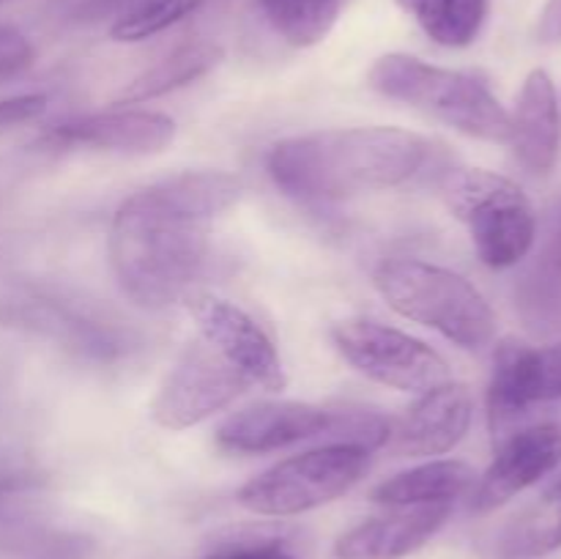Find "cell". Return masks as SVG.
<instances>
[{
    "label": "cell",
    "instance_id": "cell-1",
    "mask_svg": "<svg viewBox=\"0 0 561 559\" xmlns=\"http://www.w3.org/2000/svg\"><path fill=\"white\" fill-rule=\"evenodd\" d=\"M241 181L222 170H186L126 197L107 236L118 288L142 310H168L197 290L208 266V228L236 206Z\"/></svg>",
    "mask_w": 561,
    "mask_h": 559
},
{
    "label": "cell",
    "instance_id": "cell-2",
    "mask_svg": "<svg viewBox=\"0 0 561 559\" xmlns=\"http://www.w3.org/2000/svg\"><path fill=\"white\" fill-rule=\"evenodd\" d=\"M431 157V140L398 126H343L285 137L266 153L277 190L305 203H340L405 184Z\"/></svg>",
    "mask_w": 561,
    "mask_h": 559
},
{
    "label": "cell",
    "instance_id": "cell-3",
    "mask_svg": "<svg viewBox=\"0 0 561 559\" xmlns=\"http://www.w3.org/2000/svg\"><path fill=\"white\" fill-rule=\"evenodd\" d=\"M376 290L398 316L436 329L463 351L496 340V312L485 296L453 269L416 258H389L373 274Z\"/></svg>",
    "mask_w": 561,
    "mask_h": 559
},
{
    "label": "cell",
    "instance_id": "cell-4",
    "mask_svg": "<svg viewBox=\"0 0 561 559\" xmlns=\"http://www.w3.org/2000/svg\"><path fill=\"white\" fill-rule=\"evenodd\" d=\"M392 420L359 406H316L299 400H263L230 414L217 427V447L236 455H266L305 442L356 444L378 449L389 442Z\"/></svg>",
    "mask_w": 561,
    "mask_h": 559
},
{
    "label": "cell",
    "instance_id": "cell-5",
    "mask_svg": "<svg viewBox=\"0 0 561 559\" xmlns=\"http://www.w3.org/2000/svg\"><path fill=\"white\" fill-rule=\"evenodd\" d=\"M373 91L433 115L488 142H510V113L482 77L427 64L405 53L381 55L367 75Z\"/></svg>",
    "mask_w": 561,
    "mask_h": 559
},
{
    "label": "cell",
    "instance_id": "cell-6",
    "mask_svg": "<svg viewBox=\"0 0 561 559\" xmlns=\"http://www.w3.org/2000/svg\"><path fill=\"white\" fill-rule=\"evenodd\" d=\"M444 201L453 217L466 225L485 266L510 269L535 247V206L507 175L482 168L453 170L444 181Z\"/></svg>",
    "mask_w": 561,
    "mask_h": 559
},
{
    "label": "cell",
    "instance_id": "cell-7",
    "mask_svg": "<svg viewBox=\"0 0 561 559\" xmlns=\"http://www.w3.org/2000/svg\"><path fill=\"white\" fill-rule=\"evenodd\" d=\"M370 469V449L356 444H318L268 466L239 488L244 510L268 518H290L337 502Z\"/></svg>",
    "mask_w": 561,
    "mask_h": 559
},
{
    "label": "cell",
    "instance_id": "cell-8",
    "mask_svg": "<svg viewBox=\"0 0 561 559\" xmlns=\"http://www.w3.org/2000/svg\"><path fill=\"white\" fill-rule=\"evenodd\" d=\"M332 343L354 370L389 389L422 395L453 381L447 360L436 349L370 318L337 321Z\"/></svg>",
    "mask_w": 561,
    "mask_h": 559
},
{
    "label": "cell",
    "instance_id": "cell-9",
    "mask_svg": "<svg viewBox=\"0 0 561 559\" xmlns=\"http://www.w3.org/2000/svg\"><path fill=\"white\" fill-rule=\"evenodd\" d=\"M247 387L252 384L197 334L184 345L153 395L151 417L159 427L186 431L228 409Z\"/></svg>",
    "mask_w": 561,
    "mask_h": 559
},
{
    "label": "cell",
    "instance_id": "cell-10",
    "mask_svg": "<svg viewBox=\"0 0 561 559\" xmlns=\"http://www.w3.org/2000/svg\"><path fill=\"white\" fill-rule=\"evenodd\" d=\"M184 305L195 318L201 338L219 356H225L252 387H263L266 392H283L288 384L283 360L274 349L272 338L255 323V318L247 316L233 301L206 294V290H192Z\"/></svg>",
    "mask_w": 561,
    "mask_h": 559
},
{
    "label": "cell",
    "instance_id": "cell-11",
    "mask_svg": "<svg viewBox=\"0 0 561 559\" xmlns=\"http://www.w3.org/2000/svg\"><path fill=\"white\" fill-rule=\"evenodd\" d=\"M561 398V343L531 349L504 340L493 354L488 384V425L496 438L513 433L515 422L535 403Z\"/></svg>",
    "mask_w": 561,
    "mask_h": 559
},
{
    "label": "cell",
    "instance_id": "cell-12",
    "mask_svg": "<svg viewBox=\"0 0 561 559\" xmlns=\"http://www.w3.org/2000/svg\"><path fill=\"white\" fill-rule=\"evenodd\" d=\"M559 464L561 425L557 422H542V425L513 431L507 438H502L496 458L474 486L471 510L485 515L504 507L510 499H515L526 488L551 475Z\"/></svg>",
    "mask_w": 561,
    "mask_h": 559
},
{
    "label": "cell",
    "instance_id": "cell-13",
    "mask_svg": "<svg viewBox=\"0 0 561 559\" xmlns=\"http://www.w3.org/2000/svg\"><path fill=\"white\" fill-rule=\"evenodd\" d=\"M175 140V121L157 110L113 107L104 113L82 115L58 124L44 135L49 148H91V151L148 157L159 153Z\"/></svg>",
    "mask_w": 561,
    "mask_h": 559
},
{
    "label": "cell",
    "instance_id": "cell-14",
    "mask_svg": "<svg viewBox=\"0 0 561 559\" xmlns=\"http://www.w3.org/2000/svg\"><path fill=\"white\" fill-rule=\"evenodd\" d=\"M474 417V398L463 384L447 381L416 395L398 422H392L389 447L403 458H433L458 447Z\"/></svg>",
    "mask_w": 561,
    "mask_h": 559
},
{
    "label": "cell",
    "instance_id": "cell-15",
    "mask_svg": "<svg viewBox=\"0 0 561 559\" xmlns=\"http://www.w3.org/2000/svg\"><path fill=\"white\" fill-rule=\"evenodd\" d=\"M453 504L392 507V513L351 526L334 543V559H405L442 532Z\"/></svg>",
    "mask_w": 561,
    "mask_h": 559
},
{
    "label": "cell",
    "instance_id": "cell-16",
    "mask_svg": "<svg viewBox=\"0 0 561 559\" xmlns=\"http://www.w3.org/2000/svg\"><path fill=\"white\" fill-rule=\"evenodd\" d=\"M510 146L526 170L551 173L561 148V110L557 88L546 69L526 75L518 102L510 113Z\"/></svg>",
    "mask_w": 561,
    "mask_h": 559
},
{
    "label": "cell",
    "instance_id": "cell-17",
    "mask_svg": "<svg viewBox=\"0 0 561 559\" xmlns=\"http://www.w3.org/2000/svg\"><path fill=\"white\" fill-rule=\"evenodd\" d=\"M38 307H42V316H38L42 332L64 343V349H69L80 360L115 362L129 354V332L118 329L115 323L102 321L85 307L58 299H42Z\"/></svg>",
    "mask_w": 561,
    "mask_h": 559
},
{
    "label": "cell",
    "instance_id": "cell-18",
    "mask_svg": "<svg viewBox=\"0 0 561 559\" xmlns=\"http://www.w3.org/2000/svg\"><path fill=\"white\" fill-rule=\"evenodd\" d=\"M477 486V471L463 460H431L378 482L370 499L383 507L455 504Z\"/></svg>",
    "mask_w": 561,
    "mask_h": 559
},
{
    "label": "cell",
    "instance_id": "cell-19",
    "mask_svg": "<svg viewBox=\"0 0 561 559\" xmlns=\"http://www.w3.org/2000/svg\"><path fill=\"white\" fill-rule=\"evenodd\" d=\"M222 60V47L214 42H190L175 47L173 53L164 55L162 60H157L153 66H148L146 71L135 77L131 82H126L121 88V93L115 96V107L121 104H140L151 102V99L164 96L170 91H179V88L190 85V82L201 80L203 75L214 69V66Z\"/></svg>",
    "mask_w": 561,
    "mask_h": 559
},
{
    "label": "cell",
    "instance_id": "cell-20",
    "mask_svg": "<svg viewBox=\"0 0 561 559\" xmlns=\"http://www.w3.org/2000/svg\"><path fill=\"white\" fill-rule=\"evenodd\" d=\"M561 548V480L542 491L502 532V559H540Z\"/></svg>",
    "mask_w": 561,
    "mask_h": 559
},
{
    "label": "cell",
    "instance_id": "cell-21",
    "mask_svg": "<svg viewBox=\"0 0 561 559\" xmlns=\"http://www.w3.org/2000/svg\"><path fill=\"white\" fill-rule=\"evenodd\" d=\"M431 42L463 49L480 38L491 14V0H398Z\"/></svg>",
    "mask_w": 561,
    "mask_h": 559
},
{
    "label": "cell",
    "instance_id": "cell-22",
    "mask_svg": "<svg viewBox=\"0 0 561 559\" xmlns=\"http://www.w3.org/2000/svg\"><path fill=\"white\" fill-rule=\"evenodd\" d=\"M263 20L290 47H316L332 33L348 0H255Z\"/></svg>",
    "mask_w": 561,
    "mask_h": 559
},
{
    "label": "cell",
    "instance_id": "cell-23",
    "mask_svg": "<svg viewBox=\"0 0 561 559\" xmlns=\"http://www.w3.org/2000/svg\"><path fill=\"white\" fill-rule=\"evenodd\" d=\"M203 3L206 0H146V3L121 11L115 16V22L110 25V38L124 44L146 42L195 14Z\"/></svg>",
    "mask_w": 561,
    "mask_h": 559
},
{
    "label": "cell",
    "instance_id": "cell-24",
    "mask_svg": "<svg viewBox=\"0 0 561 559\" xmlns=\"http://www.w3.org/2000/svg\"><path fill=\"white\" fill-rule=\"evenodd\" d=\"M33 58H36V53H33V44L27 42L25 33L11 25H0V80L27 71Z\"/></svg>",
    "mask_w": 561,
    "mask_h": 559
},
{
    "label": "cell",
    "instance_id": "cell-25",
    "mask_svg": "<svg viewBox=\"0 0 561 559\" xmlns=\"http://www.w3.org/2000/svg\"><path fill=\"white\" fill-rule=\"evenodd\" d=\"M44 110H47V96H42V93H25V96L5 99V102H0V129L27 124V121L38 118Z\"/></svg>",
    "mask_w": 561,
    "mask_h": 559
},
{
    "label": "cell",
    "instance_id": "cell-26",
    "mask_svg": "<svg viewBox=\"0 0 561 559\" xmlns=\"http://www.w3.org/2000/svg\"><path fill=\"white\" fill-rule=\"evenodd\" d=\"M211 559H299L283 548L279 543H247V546L225 548V551L214 554Z\"/></svg>",
    "mask_w": 561,
    "mask_h": 559
},
{
    "label": "cell",
    "instance_id": "cell-27",
    "mask_svg": "<svg viewBox=\"0 0 561 559\" xmlns=\"http://www.w3.org/2000/svg\"><path fill=\"white\" fill-rule=\"evenodd\" d=\"M537 38L546 44L561 42V0H548L537 22Z\"/></svg>",
    "mask_w": 561,
    "mask_h": 559
},
{
    "label": "cell",
    "instance_id": "cell-28",
    "mask_svg": "<svg viewBox=\"0 0 561 559\" xmlns=\"http://www.w3.org/2000/svg\"><path fill=\"white\" fill-rule=\"evenodd\" d=\"M146 3V0H91L88 3V9L96 11V14H102V11H115V16L121 14V11L126 9H135V5Z\"/></svg>",
    "mask_w": 561,
    "mask_h": 559
},
{
    "label": "cell",
    "instance_id": "cell-29",
    "mask_svg": "<svg viewBox=\"0 0 561 559\" xmlns=\"http://www.w3.org/2000/svg\"><path fill=\"white\" fill-rule=\"evenodd\" d=\"M559 110H561V104H559Z\"/></svg>",
    "mask_w": 561,
    "mask_h": 559
}]
</instances>
